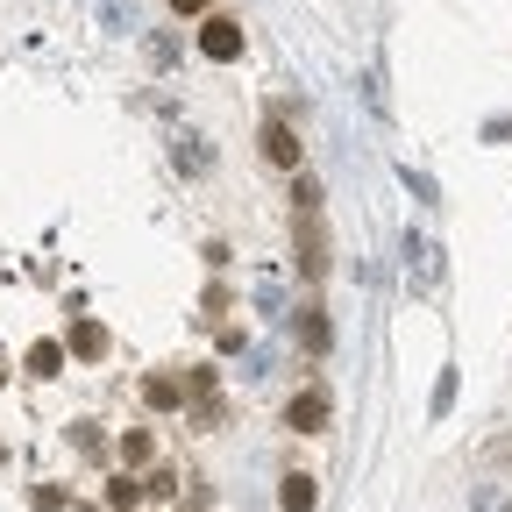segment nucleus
Wrapping results in <instances>:
<instances>
[{
    "label": "nucleus",
    "mask_w": 512,
    "mask_h": 512,
    "mask_svg": "<svg viewBox=\"0 0 512 512\" xmlns=\"http://www.w3.org/2000/svg\"><path fill=\"white\" fill-rule=\"evenodd\" d=\"M256 157H264L271 171H285V178H292V171L306 164V150H299V136H292V121H278V114H271V121H264V136H256Z\"/></svg>",
    "instance_id": "4"
},
{
    "label": "nucleus",
    "mask_w": 512,
    "mask_h": 512,
    "mask_svg": "<svg viewBox=\"0 0 512 512\" xmlns=\"http://www.w3.org/2000/svg\"><path fill=\"white\" fill-rule=\"evenodd\" d=\"M399 249H406V271H413V292H434V285H441V242H427L420 228H406V235H399Z\"/></svg>",
    "instance_id": "7"
},
{
    "label": "nucleus",
    "mask_w": 512,
    "mask_h": 512,
    "mask_svg": "<svg viewBox=\"0 0 512 512\" xmlns=\"http://www.w3.org/2000/svg\"><path fill=\"white\" fill-rule=\"evenodd\" d=\"M0 384H8V363H0Z\"/></svg>",
    "instance_id": "25"
},
{
    "label": "nucleus",
    "mask_w": 512,
    "mask_h": 512,
    "mask_svg": "<svg viewBox=\"0 0 512 512\" xmlns=\"http://www.w3.org/2000/svg\"><path fill=\"white\" fill-rule=\"evenodd\" d=\"M320 200H328V192H320V178L299 164V171H292V214H320Z\"/></svg>",
    "instance_id": "14"
},
{
    "label": "nucleus",
    "mask_w": 512,
    "mask_h": 512,
    "mask_svg": "<svg viewBox=\"0 0 512 512\" xmlns=\"http://www.w3.org/2000/svg\"><path fill=\"white\" fill-rule=\"evenodd\" d=\"M150 456H157V434H150V427H128V434H121V463L136 470V463H150Z\"/></svg>",
    "instance_id": "15"
},
{
    "label": "nucleus",
    "mask_w": 512,
    "mask_h": 512,
    "mask_svg": "<svg viewBox=\"0 0 512 512\" xmlns=\"http://www.w3.org/2000/svg\"><path fill=\"white\" fill-rule=\"evenodd\" d=\"M328 221H320V214H292V264H299V278L306 285H320V278H328Z\"/></svg>",
    "instance_id": "2"
},
{
    "label": "nucleus",
    "mask_w": 512,
    "mask_h": 512,
    "mask_svg": "<svg viewBox=\"0 0 512 512\" xmlns=\"http://www.w3.org/2000/svg\"><path fill=\"white\" fill-rule=\"evenodd\" d=\"M64 349H72L79 363H100V356H107V328H100V320L86 313V320H72V335H64Z\"/></svg>",
    "instance_id": "9"
},
{
    "label": "nucleus",
    "mask_w": 512,
    "mask_h": 512,
    "mask_svg": "<svg viewBox=\"0 0 512 512\" xmlns=\"http://www.w3.org/2000/svg\"><path fill=\"white\" fill-rule=\"evenodd\" d=\"M242 22L235 15H200V57H214V64H235L242 57Z\"/></svg>",
    "instance_id": "6"
},
{
    "label": "nucleus",
    "mask_w": 512,
    "mask_h": 512,
    "mask_svg": "<svg viewBox=\"0 0 512 512\" xmlns=\"http://www.w3.org/2000/svg\"><path fill=\"white\" fill-rule=\"evenodd\" d=\"M171 15H214V0H171Z\"/></svg>",
    "instance_id": "23"
},
{
    "label": "nucleus",
    "mask_w": 512,
    "mask_h": 512,
    "mask_svg": "<svg viewBox=\"0 0 512 512\" xmlns=\"http://www.w3.org/2000/svg\"><path fill=\"white\" fill-rule=\"evenodd\" d=\"M143 406L150 413H185L192 406V377L185 370H150L143 377Z\"/></svg>",
    "instance_id": "5"
},
{
    "label": "nucleus",
    "mask_w": 512,
    "mask_h": 512,
    "mask_svg": "<svg viewBox=\"0 0 512 512\" xmlns=\"http://www.w3.org/2000/svg\"><path fill=\"white\" fill-rule=\"evenodd\" d=\"M328 420H335V392H328V384H299V392L285 399V413H278V427L285 434H328Z\"/></svg>",
    "instance_id": "1"
},
{
    "label": "nucleus",
    "mask_w": 512,
    "mask_h": 512,
    "mask_svg": "<svg viewBox=\"0 0 512 512\" xmlns=\"http://www.w3.org/2000/svg\"><path fill=\"white\" fill-rule=\"evenodd\" d=\"M470 512H512V477H477V491H470Z\"/></svg>",
    "instance_id": "12"
},
{
    "label": "nucleus",
    "mask_w": 512,
    "mask_h": 512,
    "mask_svg": "<svg viewBox=\"0 0 512 512\" xmlns=\"http://www.w3.org/2000/svg\"><path fill=\"white\" fill-rule=\"evenodd\" d=\"M399 178H406V192H413V200H427V207L441 200V192H434V178H427V171H399Z\"/></svg>",
    "instance_id": "19"
},
{
    "label": "nucleus",
    "mask_w": 512,
    "mask_h": 512,
    "mask_svg": "<svg viewBox=\"0 0 512 512\" xmlns=\"http://www.w3.org/2000/svg\"><path fill=\"white\" fill-rule=\"evenodd\" d=\"M491 463H512V434H491V448H484V470Z\"/></svg>",
    "instance_id": "21"
},
{
    "label": "nucleus",
    "mask_w": 512,
    "mask_h": 512,
    "mask_svg": "<svg viewBox=\"0 0 512 512\" xmlns=\"http://www.w3.org/2000/svg\"><path fill=\"white\" fill-rule=\"evenodd\" d=\"M100 22L107 29H136V8H128V0H100Z\"/></svg>",
    "instance_id": "18"
},
{
    "label": "nucleus",
    "mask_w": 512,
    "mask_h": 512,
    "mask_svg": "<svg viewBox=\"0 0 512 512\" xmlns=\"http://www.w3.org/2000/svg\"><path fill=\"white\" fill-rule=\"evenodd\" d=\"M143 50H150V64H157V72H164V64H178V43H171V36H150Z\"/></svg>",
    "instance_id": "20"
},
{
    "label": "nucleus",
    "mask_w": 512,
    "mask_h": 512,
    "mask_svg": "<svg viewBox=\"0 0 512 512\" xmlns=\"http://www.w3.org/2000/svg\"><path fill=\"white\" fill-rule=\"evenodd\" d=\"M448 406H456V363H448V370L434 377V399H427V413H434V420H448Z\"/></svg>",
    "instance_id": "16"
},
{
    "label": "nucleus",
    "mask_w": 512,
    "mask_h": 512,
    "mask_svg": "<svg viewBox=\"0 0 512 512\" xmlns=\"http://www.w3.org/2000/svg\"><path fill=\"white\" fill-rule=\"evenodd\" d=\"M292 335H299V349L320 363L335 349V320H328V299H306V306H292Z\"/></svg>",
    "instance_id": "3"
},
{
    "label": "nucleus",
    "mask_w": 512,
    "mask_h": 512,
    "mask_svg": "<svg viewBox=\"0 0 512 512\" xmlns=\"http://www.w3.org/2000/svg\"><path fill=\"white\" fill-rule=\"evenodd\" d=\"M171 164H178L185 178H207V171H214V150H207V136H178V143H171Z\"/></svg>",
    "instance_id": "10"
},
{
    "label": "nucleus",
    "mask_w": 512,
    "mask_h": 512,
    "mask_svg": "<svg viewBox=\"0 0 512 512\" xmlns=\"http://www.w3.org/2000/svg\"><path fill=\"white\" fill-rule=\"evenodd\" d=\"M278 505H285V512H313V505H320V484H313L306 470H285V484H278Z\"/></svg>",
    "instance_id": "11"
},
{
    "label": "nucleus",
    "mask_w": 512,
    "mask_h": 512,
    "mask_svg": "<svg viewBox=\"0 0 512 512\" xmlns=\"http://www.w3.org/2000/svg\"><path fill=\"white\" fill-rule=\"evenodd\" d=\"M100 505H107V512H136V505H143V477L114 470V477H107V491H100Z\"/></svg>",
    "instance_id": "13"
},
{
    "label": "nucleus",
    "mask_w": 512,
    "mask_h": 512,
    "mask_svg": "<svg viewBox=\"0 0 512 512\" xmlns=\"http://www.w3.org/2000/svg\"><path fill=\"white\" fill-rule=\"evenodd\" d=\"M171 491H178V470H171V463H157V470L143 477V498H157V505H164Z\"/></svg>",
    "instance_id": "17"
},
{
    "label": "nucleus",
    "mask_w": 512,
    "mask_h": 512,
    "mask_svg": "<svg viewBox=\"0 0 512 512\" xmlns=\"http://www.w3.org/2000/svg\"><path fill=\"white\" fill-rule=\"evenodd\" d=\"M484 143H512V121H484Z\"/></svg>",
    "instance_id": "24"
},
{
    "label": "nucleus",
    "mask_w": 512,
    "mask_h": 512,
    "mask_svg": "<svg viewBox=\"0 0 512 512\" xmlns=\"http://www.w3.org/2000/svg\"><path fill=\"white\" fill-rule=\"evenodd\" d=\"M256 306H264L271 320H285V292H278V285H264V292H256Z\"/></svg>",
    "instance_id": "22"
},
{
    "label": "nucleus",
    "mask_w": 512,
    "mask_h": 512,
    "mask_svg": "<svg viewBox=\"0 0 512 512\" xmlns=\"http://www.w3.org/2000/svg\"><path fill=\"white\" fill-rule=\"evenodd\" d=\"M64 363H72V349H64L57 335L29 342V356H22V370H29V377H64Z\"/></svg>",
    "instance_id": "8"
}]
</instances>
